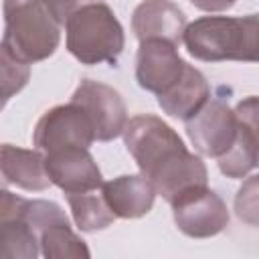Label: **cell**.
I'll list each match as a JSON object with an SVG mask.
<instances>
[{
    "label": "cell",
    "instance_id": "cell-1",
    "mask_svg": "<svg viewBox=\"0 0 259 259\" xmlns=\"http://www.w3.org/2000/svg\"><path fill=\"white\" fill-rule=\"evenodd\" d=\"M123 144L136 160L140 174L154 192L172 202L180 192L206 186L208 172L200 156L192 154L182 138L158 115L140 113L125 121Z\"/></svg>",
    "mask_w": 259,
    "mask_h": 259
},
{
    "label": "cell",
    "instance_id": "cell-2",
    "mask_svg": "<svg viewBox=\"0 0 259 259\" xmlns=\"http://www.w3.org/2000/svg\"><path fill=\"white\" fill-rule=\"evenodd\" d=\"M257 14L202 16L186 24L182 42L190 57L206 63L257 61Z\"/></svg>",
    "mask_w": 259,
    "mask_h": 259
},
{
    "label": "cell",
    "instance_id": "cell-3",
    "mask_svg": "<svg viewBox=\"0 0 259 259\" xmlns=\"http://www.w3.org/2000/svg\"><path fill=\"white\" fill-rule=\"evenodd\" d=\"M67 51L83 65L115 63L125 36L115 12L105 2L77 6L65 20Z\"/></svg>",
    "mask_w": 259,
    "mask_h": 259
},
{
    "label": "cell",
    "instance_id": "cell-4",
    "mask_svg": "<svg viewBox=\"0 0 259 259\" xmlns=\"http://www.w3.org/2000/svg\"><path fill=\"white\" fill-rule=\"evenodd\" d=\"M2 45L22 63L32 65L49 59L61 40V24L40 0H4Z\"/></svg>",
    "mask_w": 259,
    "mask_h": 259
},
{
    "label": "cell",
    "instance_id": "cell-5",
    "mask_svg": "<svg viewBox=\"0 0 259 259\" xmlns=\"http://www.w3.org/2000/svg\"><path fill=\"white\" fill-rule=\"evenodd\" d=\"M170 206L178 231L192 239L214 237L229 225L227 204L208 186H194L180 192Z\"/></svg>",
    "mask_w": 259,
    "mask_h": 259
},
{
    "label": "cell",
    "instance_id": "cell-6",
    "mask_svg": "<svg viewBox=\"0 0 259 259\" xmlns=\"http://www.w3.org/2000/svg\"><path fill=\"white\" fill-rule=\"evenodd\" d=\"M93 142V125L87 113L73 101L65 105H55L45 111L32 132V144L42 154L69 146L89 148Z\"/></svg>",
    "mask_w": 259,
    "mask_h": 259
},
{
    "label": "cell",
    "instance_id": "cell-7",
    "mask_svg": "<svg viewBox=\"0 0 259 259\" xmlns=\"http://www.w3.org/2000/svg\"><path fill=\"white\" fill-rule=\"evenodd\" d=\"M71 101L87 113L97 142H111L121 136L127 121V109L117 89L101 81L83 79L73 91Z\"/></svg>",
    "mask_w": 259,
    "mask_h": 259
},
{
    "label": "cell",
    "instance_id": "cell-8",
    "mask_svg": "<svg viewBox=\"0 0 259 259\" xmlns=\"http://www.w3.org/2000/svg\"><path fill=\"white\" fill-rule=\"evenodd\" d=\"M186 134L194 150L208 158H221L237 138V115L221 99H208L186 121Z\"/></svg>",
    "mask_w": 259,
    "mask_h": 259
},
{
    "label": "cell",
    "instance_id": "cell-9",
    "mask_svg": "<svg viewBox=\"0 0 259 259\" xmlns=\"http://www.w3.org/2000/svg\"><path fill=\"white\" fill-rule=\"evenodd\" d=\"M42 156L51 184L59 186L65 194L93 190L103 184L101 170L93 160V156L89 154V148L69 146L47 152Z\"/></svg>",
    "mask_w": 259,
    "mask_h": 259
},
{
    "label": "cell",
    "instance_id": "cell-10",
    "mask_svg": "<svg viewBox=\"0 0 259 259\" xmlns=\"http://www.w3.org/2000/svg\"><path fill=\"white\" fill-rule=\"evenodd\" d=\"M184 65L186 63L180 59L176 45L160 38L140 40L136 57L138 85L146 91L160 95L182 75Z\"/></svg>",
    "mask_w": 259,
    "mask_h": 259
},
{
    "label": "cell",
    "instance_id": "cell-11",
    "mask_svg": "<svg viewBox=\"0 0 259 259\" xmlns=\"http://www.w3.org/2000/svg\"><path fill=\"white\" fill-rule=\"evenodd\" d=\"M239 121L233 146L217 158L219 170L229 178H245L257 166V97L249 95L235 107Z\"/></svg>",
    "mask_w": 259,
    "mask_h": 259
},
{
    "label": "cell",
    "instance_id": "cell-12",
    "mask_svg": "<svg viewBox=\"0 0 259 259\" xmlns=\"http://www.w3.org/2000/svg\"><path fill=\"white\" fill-rule=\"evenodd\" d=\"M186 24V14L172 0H144L132 14V30L138 40L160 38L178 47Z\"/></svg>",
    "mask_w": 259,
    "mask_h": 259
},
{
    "label": "cell",
    "instance_id": "cell-13",
    "mask_svg": "<svg viewBox=\"0 0 259 259\" xmlns=\"http://www.w3.org/2000/svg\"><path fill=\"white\" fill-rule=\"evenodd\" d=\"M16 186L28 192H40L51 186L45 170L42 152L0 144V188Z\"/></svg>",
    "mask_w": 259,
    "mask_h": 259
},
{
    "label": "cell",
    "instance_id": "cell-14",
    "mask_svg": "<svg viewBox=\"0 0 259 259\" xmlns=\"http://www.w3.org/2000/svg\"><path fill=\"white\" fill-rule=\"evenodd\" d=\"M101 194L115 219H140L154 206L156 192L146 176L123 174L101 184Z\"/></svg>",
    "mask_w": 259,
    "mask_h": 259
},
{
    "label": "cell",
    "instance_id": "cell-15",
    "mask_svg": "<svg viewBox=\"0 0 259 259\" xmlns=\"http://www.w3.org/2000/svg\"><path fill=\"white\" fill-rule=\"evenodd\" d=\"M208 97H210L208 81L198 69L186 63L182 75L164 93L158 95V105L162 107L164 113L186 121L208 101Z\"/></svg>",
    "mask_w": 259,
    "mask_h": 259
},
{
    "label": "cell",
    "instance_id": "cell-16",
    "mask_svg": "<svg viewBox=\"0 0 259 259\" xmlns=\"http://www.w3.org/2000/svg\"><path fill=\"white\" fill-rule=\"evenodd\" d=\"M38 247L47 259H87L91 253L81 237L71 229L67 217L47 223L38 229Z\"/></svg>",
    "mask_w": 259,
    "mask_h": 259
},
{
    "label": "cell",
    "instance_id": "cell-17",
    "mask_svg": "<svg viewBox=\"0 0 259 259\" xmlns=\"http://www.w3.org/2000/svg\"><path fill=\"white\" fill-rule=\"evenodd\" d=\"M65 198L69 202L75 225L85 233L103 231L115 223V214L109 210L101 194V186L85 192H67Z\"/></svg>",
    "mask_w": 259,
    "mask_h": 259
},
{
    "label": "cell",
    "instance_id": "cell-18",
    "mask_svg": "<svg viewBox=\"0 0 259 259\" xmlns=\"http://www.w3.org/2000/svg\"><path fill=\"white\" fill-rule=\"evenodd\" d=\"M38 253H40L38 237L24 219V212L20 217L6 221L0 227V257L34 259Z\"/></svg>",
    "mask_w": 259,
    "mask_h": 259
},
{
    "label": "cell",
    "instance_id": "cell-19",
    "mask_svg": "<svg viewBox=\"0 0 259 259\" xmlns=\"http://www.w3.org/2000/svg\"><path fill=\"white\" fill-rule=\"evenodd\" d=\"M30 79V65L18 61L2 42H0V97L8 101Z\"/></svg>",
    "mask_w": 259,
    "mask_h": 259
},
{
    "label": "cell",
    "instance_id": "cell-20",
    "mask_svg": "<svg viewBox=\"0 0 259 259\" xmlns=\"http://www.w3.org/2000/svg\"><path fill=\"white\" fill-rule=\"evenodd\" d=\"M235 208L241 221H247L249 225L257 223V176H249L247 184L241 186Z\"/></svg>",
    "mask_w": 259,
    "mask_h": 259
},
{
    "label": "cell",
    "instance_id": "cell-21",
    "mask_svg": "<svg viewBox=\"0 0 259 259\" xmlns=\"http://www.w3.org/2000/svg\"><path fill=\"white\" fill-rule=\"evenodd\" d=\"M26 200L24 196H18L6 188H0V227L14 219V217H20L24 212V206H26Z\"/></svg>",
    "mask_w": 259,
    "mask_h": 259
},
{
    "label": "cell",
    "instance_id": "cell-22",
    "mask_svg": "<svg viewBox=\"0 0 259 259\" xmlns=\"http://www.w3.org/2000/svg\"><path fill=\"white\" fill-rule=\"evenodd\" d=\"M42 6L51 12V16L59 22V24H65L67 16L77 8V2L79 0H40Z\"/></svg>",
    "mask_w": 259,
    "mask_h": 259
},
{
    "label": "cell",
    "instance_id": "cell-23",
    "mask_svg": "<svg viewBox=\"0 0 259 259\" xmlns=\"http://www.w3.org/2000/svg\"><path fill=\"white\" fill-rule=\"evenodd\" d=\"M190 2L204 12H223L229 10L237 0H190Z\"/></svg>",
    "mask_w": 259,
    "mask_h": 259
},
{
    "label": "cell",
    "instance_id": "cell-24",
    "mask_svg": "<svg viewBox=\"0 0 259 259\" xmlns=\"http://www.w3.org/2000/svg\"><path fill=\"white\" fill-rule=\"evenodd\" d=\"M4 105H6V101H4L2 97H0V111H2V107H4Z\"/></svg>",
    "mask_w": 259,
    "mask_h": 259
}]
</instances>
